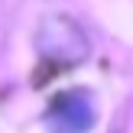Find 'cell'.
<instances>
[{
	"mask_svg": "<svg viewBox=\"0 0 133 133\" xmlns=\"http://www.w3.org/2000/svg\"><path fill=\"white\" fill-rule=\"evenodd\" d=\"M49 133H88L94 127V104L84 91H62L42 114Z\"/></svg>",
	"mask_w": 133,
	"mask_h": 133,
	"instance_id": "cell-2",
	"label": "cell"
},
{
	"mask_svg": "<svg viewBox=\"0 0 133 133\" xmlns=\"http://www.w3.org/2000/svg\"><path fill=\"white\" fill-rule=\"evenodd\" d=\"M36 45H39V55L55 65H78L91 52L84 29L68 16H49L36 32Z\"/></svg>",
	"mask_w": 133,
	"mask_h": 133,
	"instance_id": "cell-1",
	"label": "cell"
}]
</instances>
